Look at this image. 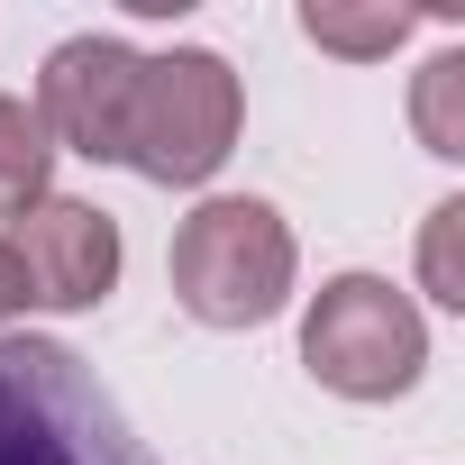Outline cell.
Wrapping results in <instances>:
<instances>
[{
  "label": "cell",
  "instance_id": "1",
  "mask_svg": "<svg viewBox=\"0 0 465 465\" xmlns=\"http://www.w3.org/2000/svg\"><path fill=\"white\" fill-rule=\"evenodd\" d=\"M302 283V247L274 201L256 192H210L173 228V302L201 329H265Z\"/></svg>",
  "mask_w": 465,
  "mask_h": 465
},
{
  "label": "cell",
  "instance_id": "2",
  "mask_svg": "<svg viewBox=\"0 0 465 465\" xmlns=\"http://www.w3.org/2000/svg\"><path fill=\"white\" fill-rule=\"evenodd\" d=\"M0 465H155L64 338H0Z\"/></svg>",
  "mask_w": 465,
  "mask_h": 465
},
{
  "label": "cell",
  "instance_id": "3",
  "mask_svg": "<svg viewBox=\"0 0 465 465\" xmlns=\"http://www.w3.org/2000/svg\"><path fill=\"white\" fill-rule=\"evenodd\" d=\"M238 128H247V92H238V74H228V55L164 46V55H137L119 164L146 173V183L192 192V183H210L228 155H238Z\"/></svg>",
  "mask_w": 465,
  "mask_h": 465
},
{
  "label": "cell",
  "instance_id": "4",
  "mask_svg": "<svg viewBox=\"0 0 465 465\" xmlns=\"http://www.w3.org/2000/svg\"><path fill=\"white\" fill-rule=\"evenodd\" d=\"M302 365L338 401H392L429 365V320L392 274H329L302 311Z\"/></svg>",
  "mask_w": 465,
  "mask_h": 465
},
{
  "label": "cell",
  "instance_id": "5",
  "mask_svg": "<svg viewBox=\"0 0 465 465\" xmlns=\"http://www.w3.org/2000/svg\"><path fill=\"white\" fill-rule=\"evenodd\" d=\"M0 247L19 256L28 302H46V311H92L119 292V219L74 192H46L37 210H19Z\"/></svg>",
  "mask_w": 465,
  "mask_h": 465
},
{
  "label": "cell",
  "instance_id": "6",
  "mask_svg": "<svg viewBox=\"0 0 465 465\" xmlns=\"http://www.w3.org/2000/svg\"><path fill=\"white\" fill-rule=\"evenodd\" d=\"M128 92H137V46L119 37H64L37 74V128L55 137V155H92L119 164V128H128Z\"/></svg>",
  "mask_w": 465,
  "mask_h": 465
},
{
  "label": "cell",
  "instance_id": "7",
  "mask_svg": "<svg viewBox=\"0 0 465 465\" xmlns=\"http://www.w3.org/2000/svg\"><path fill=\"white\" fill-rule=\"evenodd\" d=\"M55 192V137L37 128V110L19 92H0V219H19Z\"/></svg>",
  "mask_w": 465,
  "mask_h": 465
},
{
  "label": "cell",
  "instance_id": "8",
  "mask_svg": "<svg viewBox=\"0 0 465 465\" xmlns=\"http://www.w3.org/2000/svg\"><path fill=\"white\" fill-rule=\"evenodd\" d=\"M411 28H429V19H420V10H338V0H311V10H302V37L329 46V55H347V64L392 55Z\"/></svg>",
  "mask_w": 465,
  "mask_h": 465
},
{
  "label": "cell",
  "instance_id": "9",
  "mask_svg": "<svg viewBox=\"0 0 465 465\" xmlns=\"http://www.w3.org/2000/svg\"><path fill=\"white\" fill-rule=\"evenodd\" d=\"M411 119H420V146L429 155H465V55H438L429 74H420V92H411Z\"/></svg>",
  "mask_w": 465,
  "mask_h": 465
},
{
  "label": "cell",
  "instance_id": "10",
  "mask_svg": "<svg viewBox=\"0 0 465 465\" xmlns=\"http://www.w3.org/2000/svg\"><path fill=\"white\" fill-rule=\"evenodd\" d=\"M456 238H465V201H438L429 228H420V292L438 311H465V265H456Z\"/></svg>",
  "mask_w": 465,
  "mask_h": 465
},
{
  "label": "cell",
  "instance_id": "11",
  "mask_svg": "<svg viewBox=\"0 0 465 465\" xmlns=\"http://www.w3.org/2000/svg\"><path fill=\"white\" fill-rule=\"evenodd\" d=\"M28 311V274H19V256L0 247V320H19Z\"/></svg>",
  "mask_w": 465,
  "mask_h": 465
}]
</instances>
